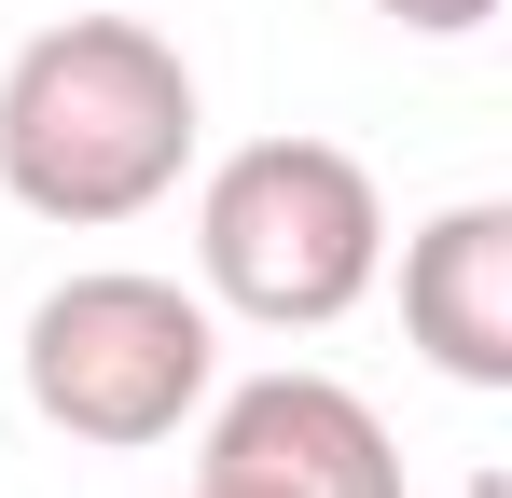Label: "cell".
<instances>
[{"mask_svg": "<svg viewBox=\"0 0 512 498\" xmlns=\"http://www.w3.org/2000/svg\"><path fill=\"white\" fill-rule=\"evenodd\" d=\"M194 139H208L194 56L167 28H139V14H56L0 70V194L28 222L111 236V222L180 194Z\"/></svg>", "mask_w": 512, "mask_h": 498, "instance_id": "obj_1", "label": "cell"}, {"mask_svg": "<svg viewBox=\"0 0 512 498\" xmlns=\"http://www.w3.org/2000/svg\"><path fill=\"white\" fill-rule=\"evenodd\" d=\"M388 263V194L333 139H250L194 194V277L250 332H333Z\"/></svg>", "mask_w": 512, "mask_h": 498, "instance_id": "obj_2", "label": "cell"}, {"mask_svg": "<svg viewBox=\"0 0 512 498\" xmlns=\"http://www.w3.org/2000/svg\"><path fill=\"white\" fill-rule=\"evenodd\" d=\"M28 415L70 429L97 457H139V443H180L208 388H222V305L180 291V277H139V263H84L28 305Z\"/></svg>", "mask_w": 512, "mask_h": 498, "instance_id": "obj_3", "label": "cell"}, {"mask_svg": "<svg viewBox=\"0 0 512 498\" xmlns=\"http://www.w3.org/2000/svg\"><path fill=\"white\" fill-rule=\"evenodd\" d=\"M194 498H402V443L333 374H250V388H208Z\"/></svg>", "mask_w": 512, "mask_h": 498, "instance_id": "obj_4", "label": "cell"}, {"mask_svg": "<svg viewBox=\"0 0 512 498\" xmlns=\"http://www.w3.org/2000/svg\"><path fill=\"white\" fill-rule=\"evenodd\" d=\"M402 332H416L429 374L457 388H512V208L471 194L402 236Z\"/></svg>", "mask_w": 512, "mask_h": 498, "instance_id": "obj_5", "label": "cell"}, {"mask_svg": "<svg viewBox=\"0 0 512 498\" xmlns=\"http://www.w3.org/2000/svg\"><path fill=\"white\" fill-rule=\"evenodd\" d=\"M374 14H388V28H416V42H471L499 0H374Z\"/></svg>", "mask_w": 512, "mask_h": 498, "instance_id": "obj_6", "label": "cell"}]
</instances>
